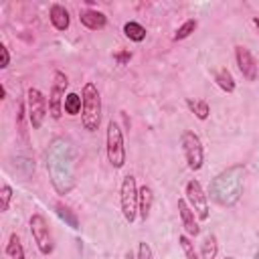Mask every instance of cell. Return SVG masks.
I'll return each mask as SVG.
<instances>
[{"mask_svg":"<svg viewBox=\"0 0 259 259\" xmlns=\"http://www.w3.org/2000/svg\"><path fill=\"white\" fill-rule=\"evenodd\" d=\"M83 109H81V121L87 132H97L101 123V93L95 83H85L83 91Z\"/></svg>","mask_w":259,"mask_h":259,"instance_id":"cell-1","label":"cell"},{"mask_svg":"<svg viewBox=\"0 0 259 259\" xmlns=\"http://www.w3.org/2000/svg\"><path fill=\"white\" fill-rule=\"evenodd\" d=\"M105 152H107V160L109 164L119 170L125 164V146H123V132L119 127L117 121L109 119L107 121V130H105Z\"/></svg>","mask_w":259,"mask_h":259,"instance_id":"cell-2","label":"cell"},{"mask_svg":"<svg viewBox=\"0 0 259 259\" xmlns=\"http://www.w3.org/2000/svg\"><path fill=\"white\" fill-rule=\"evenodd\" d=\"M138 194H140V188L136 184V176L125 174L119 186V206H121V214L125 223L130 225L138 219Z\"/></svg>","mask_w":259,"mask_h":259,"instance_id":"cell-3","label":"cell"},{"mask_svg":"<svg viewBox=\"0 0 259 259\" xmlns=\"http://www.w3.org/2000/svg\"><path fill=\"white\" fill-rule=\"evenodd\" d=\"M180 146H182V154L186 160V166L190 170H200L204 164V150H202V142L200 138L192 132V130H184L180 136Z\"/></svg>","mask_w":259,"mask_h":259,"instance_id":"cell-4","label":"cell"},{"mask_svg":"<svg viewBox=\"0 0 259 259\" xmlns=\"http://www.w3.org/2000/svg\"><path fill=\"white\" fill-rule=\"evenodd\" d=\"M47 111H49V99L36 87H28L26 89V115H28V123L32 130H38L42 125Z\"/></svg>","mask_w":259,"mask_h":259,"instance_id":"cell-5","label":"cell"},{"mask_svg":"<svg viewBox=\"0 0 259 259\" xmlns=\"http://www.w3.org/2000/svg\"><path fill=\"white\" fill-rule=\"evenodd\" d=\"M69 87V77L63 71H55L53 75V83H51V91H49V115L53 119H61L63 115V103H65V91Z\"/></svg>","mask_w":259,"mask_h":259,"instance_id":"cell-6","label":"cell"},{"mask_svg":"<svg viewBox=\"0 0 259 259\" xmlns=\"http://www.w3.org/2000/svg\"><path fill=\"white\" fill-rule=\"evenodd\" d=\"M28 227H30V235L38 247V251L42 255H51L53 249H55V243H53V233L49 229V223L42 214L34 212L30 219H28Z\"/></svg>","mask_w":259,"mask_h":259,"instance_id":"cell-7","label":"cell"},{"mask_svg":"<svg viewBox=\"0 0 259 259\" xmlns=\"http://www.w3.org/2000/svg\"><path fill=\"white\" fill-rule=\"evenodd\" d=\"M184 194H186L184 198H186L188 206L196 212L198 221H206L208 219V198H206V194H204V190H202V186H200V182L196 178L186 182Z\"/></svg>","mask_w":259,"mask_h":259,"instance_id":"cell-8","label":"cell"},{"mask_svg":"<svg viewBox=\"0 0 259 259\" xmlns=\"http://www.w3.org/2000/svg\"><path fill=\"white\" fill-rule=\"evenodd\" d=\"M235 61H237V67H239L241 75L247 81L257 79V63H255V57L251 55V51L247 47H243V45L235 47Z\"/></svg>","mask_w":259,"mask_h":259,"instance_id":"cell-9","label":"cell"},{"mask_svg":"<svg viewBox=\"0 0 259 259\" xmlns=\"http://www.w3.org/2000/svg\"><path fill=\"white\" fill-rule=\"evenodd\" d=\"M178 217L182 223V229L188 237H196L200 233V225H198V217L196 212L188 206L186 198H178Z\"/></svg>","mask_w":259,"mask_h":259,"instance_id":"cell-10","label":"cell"},{"mask_svg":"<svg viewBox=\"0 0 259 259\" xmlns=\"http://www.w3.org/2000/svg\"><path fill=\"white\" fill-rule=\"evenodd\" d=\"M79 20L89 30H103L107 26V16L97 8H87L79 14Z\"/></svg>","mask_w":259,"mask_h":259,"instance_id":"cell-11","label":"cell"},{"mask_svg":"<svg viewBox=\"0 0 259 259\" xmlns=\"http://www.w3.org/2000/svg\"><path fill=\"white\" fill-rule=\"evenodd\" d=\"M49 18H51V24H53L57 30H61V32L71 26L69 10H67L63 4H59V2L51 4V8H49Z\"/></svg>","mask_w":259,"mask_h":259,"instance_id":"cell-12","label":"cell"},{"mask_svg":"<svg viewBox=\"0 0 259 259\" xmlns=\"http://www.w3.org/2000/svg\"><path fill=\"white\" fill-rule=\"evenodd\" d=\"M152 204H154V192H152L150 186L144 184L140 188V194H138V217H140V221H148Z\"/></svg>","mask_w":259,"mask_h":259,"instance_id":"cell-13","label":"cell"},{"mask_svg":"<svg viewBox=\"0 0 259 259\" xmlns=\"http://www.w3.org/2000/svg\"><path fill=\"white\" fill-rule=\"evenodd\" d=\"M200 259H217L219 255V241H217V235L212 233H206L202 237V243H200Z\"/></svg>","mask_w":259,"mask_h":259,"instance_id":"cell-14","label":"cell"},{"mask_svg":"<svg viewBox=\"0 0 259 259\" xmlns=\"http://www.w3.org/2000/svg\"><path fill=\"white\" fill-rule=\"evenodd\" d=\"M214 83L225 91V93H233L235 91V77H233V73L229 71V69H219L217 73H214Z\"/></svg>","mask_w":259,"mask_h":259,"instance_id":"cell-15","label":"cell"},{"mask_svg":"<svg viewBox=\"0 0 259 259\" xmlns=\"http://www.w3.org/2000/svg\"><path fill=\"white\" fill-rule=\"evenodd\" d=\"M6 255H8L10 259H26V255H24V247H22L20 237H18L16 233H10V237H8V243H6Z\"/></svg>","mask_w":259,"mask_h":259,"instance_id":"cell-16","label":"cell"},{"mask_svg":"<svg viewBox=\"0 0 259 259\" xmlns=\"http://www.w3.org/2000/svg\"><path fill=\"white\" fill-rule=\"evenodd\" d=\"M123 34H125L130 40H134V42H142V40L146 38V28H144L140 22L130 20V22L123 24Z\"/></svg>","mask_w":259,"mask_h":259,"instance_id":"cell-17","label":"cell"},{"mask_svg":"<svg viewBox=\"0 0 259 259\" xmlns=\"http://www.w3.org/2000/svg\"><path fill=\"white\" fill-rule=\"evenodd\" d=\"M63 109H65L67 115H77V113H81V109H83V97H81L79 93H67L65 103H63Z\"/></svg>","mask_w":259,"mask_h":259,"instance_id":"cell-18","label":"cell"},{"mask_svg":"<svg viewBox=\"0 0 259 259\" xmlns=\"http://www.w3.org/2000/svg\"><path fill=\"white\" fill-rule=\"evenodd\" d=\"M186 105L190 107V111H192L200 121L208 119V115H210V107H208V103H206L204 99H186Z\"/></svg>","mask_w":259,"mask_h":259,"instance_id":"cell-19","label":"cell"},{"mask_svg":"<svg viewBox=\"0 0 259 259\" xmlns=\"http://www.w3.org/2000/svg\"><path fill=\"white\" fill-rule=\"evenodd\" d=\"M178 245H180V249H182V253H184V257H186V259H200L198 251L194 249V243H192V239H190L186 233L178 235Z\"/></svg>","mask_w":259,"mask_h":259,"instance_id":"cell-20","label":"cell"},{"mask_svg":"<svg viewBox=\"0 0 259 259\" xmlns=\"http://www.w3.org/2000/svg\"><path fill=\"white\" fill-rule=\"evenodd\" d=\"M196 26H198V22H196V18H188V20H184L178 28H176V32H174V40H184V38H188L194 30H196Z\"/></svg>","mask_w":259,"mask_h":259,"instance_id":"cell-21","label":"cell"},{"mask_svg":"<svg viewBox=\"0 0 259 259\" xmlns=\"http://www.w3.org/2000/svg\"><path fill=\"white\" fill-rule=\"evenodd\" d=\"M10 200H12V186L4 182L2 188H0V212H6L8 210Z\"/></svg>","mask_w":259,"mask_h":259,"instance_id":"cell-22","label":"cell"},{"mask_svg":"<svg viewBox=\"0 0 259 259\" xmlns=\"http://www.w3.org/2000/svg\"><path fill=\"white\" fill-rule=\"evenodd\" d=\"M136 257H138V259H154L152 247H150L146 241H140V243H138V251H136Z\"/></svg>","mask_w":259,"mask_h":259,"instance_id":"cell-23","label":"cell"},{"mask_svg":"<svg viewBox=\"0 0 259 259\" xmlns=\"http://www.w3.org/2000/svg\"><path fill=\"white\" fill-rule=\"evenodd\" d=\"M57 208H59L57 212H59L63 219H69V223L73 225V229H79V227H77V219H75V214H71L67 206H63V204H57Z\"/></svg>","mask_w":259,"mask_h":259,"instance_id":"cell-24","label":"cell"},{"mask_svg":"<svg viewBox=\"0 0 259 259\" xmlns=\"http://www.w3.org/2000/svg\"><path fill=\"white\" fill-rule=\"evenodd\" d=\"M0 55H2L0 69H6V67L10 65V53H8V47H6V45H0Z\"/></svg>","mask_w":259,"mask_h":259,"instance_id":"cell-25","label":"cell"},{"mask_svg":"<svg viewBox=\"0 0 259 259\" xmlns=\"http://www.w3.org/2000/svg\"><path fill=\"white\" fill-rule=\"evenodd\" d=\"M115 59H117V63H119V65H125V61H130V59H132V53H117V55H115Z\"/></svg>","mask_w":259,"mask_h":259,"instance_id":"cell-26","label":"cell"},{"mask_svg":"<svg viewBox=\"0 0 259 259\" xmlns=\"http://www.w3.org/2000/svg\"><path fill=\"white\" fill-rule=\"evenodd\" d=\"M123 259H138V257H136V253H134V251H125Z\"/></svg>","mask_w":259,"mask_h":259,"instance_id":"cell-27","label":"cell"},{"mask_svg":"<svg viewBox=\"0 0 259 259\" xmlns=\"http://www.w3.org/2000/svg\"><path fill=\"white\" fill-rule=\"evenodd\" d=\"M4 97H6V87L0 85V99H4Z\"/></svg>","mask_w":259,"mask_h":259,"instance_id":"cell-28","label":"cell"},{"mask_svg":"<svg viewBox=\"0 0 259 259\" xmlns=\"http://www.w3.org/2000/svg\"><path fill=\"white\" fill-rule=\"evenodd\" d=\"M253 22H255V26H257V30H259V18H253Z\"/></svg>","mask_w":259,"mask_h":259,"instance_id":"cell-29","label":"cell"},{"mask_svg":"<svg viewBox=\"0 0 259 259\" xmlns=\"http://www.w3.org/2000/svg\"><path fill=\"white\" fill-rule=\"evenodd\" d=\"M225 259H235V257H233V255H229V257H225Z\"/></svg>","mask_w":259,"mask_h":259,"instance_id":"cell-30","label":"cell"}]
</instances>
